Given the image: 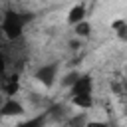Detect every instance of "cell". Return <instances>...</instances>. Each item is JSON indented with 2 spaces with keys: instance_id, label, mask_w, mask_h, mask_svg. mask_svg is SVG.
Here are the masks:
<instances>
[{
  "instance_id": "obj_5",
  "label": "cell",
  "mask_w": 127,
  "mask_h": 127,
  "mask_svg": "<svg viewBox=\"0 0 127 127\" xmlns=\"http://www.w3.org/2000/svg\"><path fill=\"white\" fill-rule=\"evenodd\" d=\"M85 16H87V6L83 2H79V4H75V6L69 8V12H67V24L69 26H75L81 20H85Z\"/></svg>"
},
{
  "instance_id": "obj_3",
  "label": "cell",
  "mask_w": 127,
  "mask_h": 127,
  "mask_svg": "<svg viewBox=\"0 0 127 127\" xmlns=\"http://www.w3.org/2000/svg\"><path fill=\"white\" fill-rule=\"evenodd\" d=\"M24 113H26L24 105L18 99H14V97H6L4 103H2V107H0V115L2 117H20Z\"/></svg>"
},
{
  "instance_id": "obj_11",
  "label": "cell",
  "mask_w": 127,
  "mask_h": 127,
  "mask_svg": "<svg viewBox=\"0 0 127 127\" xmlns=\"http://www.w3.org/2000/svg\"><path fill=\"white\" fill-rule=\"evenodd\" d=\"M44 121H46V117L42 115V117H36V119H30V121L22 123V127H40V125H44Z\"/></svg>"
},
{
  "instance_id": "obj_9",
  "label": "cell",
  "mask_w": 127,
  "mask_h": 127,
  "mask_svg": "<svg viewBox=\"0 0 127 127\" xmlns=\"http://www.w3.org/2000/svg\"><path fill=\"white\" fill-rule=\"evenodd\" d=\"M18 89H20V81H18V75H16V77H10V79H6V81H4V85H2V91H4L8 97L16 95V93H18Z\"/></svg>"
},
{
  "instance_id": "obj_10",
  "label": "cell",
  "mask_w": 127,
  "mask_h": 127,
  "mask_svg": "<svg viewBox=\"0 0 127 127\" xmlns=\"http://www.w3.org/2000/svg\"><path fill=\"white\" fill-rule=\"evenodd\" d=\"M77 77H79V71H69V73H65V75H64V79H62V85L69 89V87L75 83V79H77Z\"/></svg>"
},
{
  "instance_id": "obj_12",
  "label": "cell",
  "mask_w": 127,
  "mask_h": 127,
  "mask_svg": "<svg viewBox=\"0 0 127 127\" xmlns=\"http://www.w3.org/2000/svg\"><path fill=\"white\" fill-rule=\"evenodd\" d=\"M85 123H87L85 115H75V117L69 119V125H85Z\"/></svg>"
},
{
  "instance_id": "obj_14",
  "label": "cell",
  "mask_w": 127,
  "mask_h": 127,
  "mask_svg": "<svg viewBox=\"0 0 127 127\" xmlns=\"http://www.w3.org/2000/svg\"><path fill=\"white\" fill-rule=\"evenodd\" d=\"M125 111H127V105H125Z\"/></svg>"
},
{
  "instance_id": "obj_6",
  "label": "cell",
  "mask_w": 127,
  "mask_h": 127,
  "mask_svg": "<svg viewBox=\"0 0 127 127\" xmlns=\"http://www.w3.org/2000/svg\"><path fill=\"white\" fill-rule=\"evenodd\" d=\"M71 105L79 109H91L93 107V93H77L71 95Z\"/></svg>"
},
{
  "instance_id": "obj_1",
  "label": "cell",
  "mask_w": 127,
  "mask_h": 127,
  "mask_svg": "<svg viewBox=\"0 0 127 127\" xmlns=\"http://www.w3.org/2000/svg\"><path fill=\"white\" fill-rule=\"evenodd\" d=\"M34 16L32 14H22V12H16V10H4V16H2V32L8 40H18L22 34H24V28L26 24L32 20Z\"/></svg>"
},
{
  "instance_id": "obj_4",
  "label": "cell",
  "mask_w": 127,
  "mask_h": 127,
  "mask_svg": "<svg viewBox=\"0 0 127 127\" xmlns=\"http://www.w3.org/2000/svg\"><path fill=\"white\" fill-rule=\"evenodd\" d=\"M77 93H93V77L89 73H79L75 83L69 87V95H77Z\"/></svg>"
},
{
  "instance_id": "obj_8",
  "label": "cell",
  "mask_w": 127,
  "mask_h": 127,
  "mask_svg": "<svg viewBox=\"0 0 127 127\" xmlns=\"http://www.w3.org/2000/svg\"><path fill=\"white\" fill-rule=\"evenodd\" d=\"M111 30L119 40H127V20L125 18H115L111 22Z\"/></svg>"
},
{
  "instance_id": "obj_7",
  "label": "cell",
  "mask_w": 127,
  "mask_h": 127,
  "mask_svg": "<svg viewBox=\"0 0 127 127\" xmlns=\"http://www.w3.org/2000/svg\"><path fill=\"white\" fill-rule=\"evenodd\" d=\"M73 34H75V38H79V40H85V38H89L91 36V22L85 18V20H81L79 24H75L73 26Z\"/></svg>"
},
{
  "instance_id": "obj_2",
  "label": "cell",
  "mask_w": 127,
  "mask_h": 127,
  "mask_svg": "<svg viewBox=\"0 0 127 127\" xmlns=\"http://www.w3.org/2000/svg\"><path fill=\"white\" fill-rule=\"evenodd\" d=\"M34 79H36L40 85H44V87H52V85L56 83V79H58V64L52 62V64L40 65V67L34 71Z\"/></svg>"
},
{
  "instance_id": "obj_13",
  "label": "cell",
  "mask_w": 127,
  "mask_h": 127,
  "mask_svg": "<svg viewBox=\"0 0 127 127\" xmlns=\"http://www.w3.org/2000/svg\"><path fill=\"white\" fill-rule=\"evenodd\" d=\"M123 89H125V93H127V75H125V79H123Z\"/></svg>"
}]
</instances>
